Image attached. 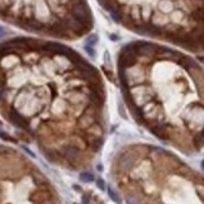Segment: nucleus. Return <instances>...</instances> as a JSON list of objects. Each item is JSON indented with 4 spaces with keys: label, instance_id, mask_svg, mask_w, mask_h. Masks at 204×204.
<instances>
[{
    "label": "nucleus",
    "instance_id": "obj_1",
    "mask_svg": "<svg viewBox=\"0 0 204 204\" xmlns=\"http://www.w3.org/2000/svg\"><path fill=\"white\" fill-rule=\"evenodd\" d=\"M135 50L136 54L143 57H152L157 53V48L155 45L150 43H145V41H140V43H135Z\"/></svg>",
    "mask_w": 204,
    "mask_h": 204
},
{
    "label": "nucleus",
    "instance_id": "obj_11",
    "mask_svg": "<svg viewBox=\"0 0 204 204\" xmlns=\"http://www.w3.org/2000/svg\"><path fill=\"white\" fill-rule=\"evenodd\" d=\"M127 203L128 204H138V199L134 195H128L127 197Z\"/></svg>",
    "mask_w": 204,
    "mask_h": 204
},
{
    "label": "nucleus",
    "instance_id": "obj_16",
    "mask_svg": "<svg viewBox=\"0 0 204 204\" xmlns=\"http://www.w3.org/2000/svg\"><path fill=\"white\" fill-rule=\"evenodd\" d=\"M110 39H112V40H118L119 38L117 37V35H110Z\"/></svg>",
    "mask_w": 204,
    "mask_h": 204
},
{
    "label": "nucleus",
    "instance_id": "obj_6",
    "mask_svg": "<svg viewBox=\"0 0 204 204\" xmlns=\"http://www.w3.org/2000/svg\"><path fill=\"white\" fill-rule=\"evenodd\" d=\"M130 15L131 18H133V20H139L140 19V16H142V11H140V8L139 7H134L133 9H131L130 11Z\"/></svg>",
    "mask_w": 204,
    "mask_h": 204
},
{
    "label": "nucleus",
    "instance_id": "obj_15",
    "mask_svg": "<svg viewBox=\"0 0 204 204\" xmlns=\"http://www.w3.org/2000/svg\"><path fill=\"white\" fill-rule=\"evenodd\" d=\"M83 202H84V204H89V199H88L87 197H84V198H83Z\"/></svg>",
    "mask_w": 204,
    "mask_h": 204
},
{
    "label": "nucleus",
    "instance_id": "obj_10",
    "mask_svg": "<svg viewBox=\"0 0 204 204\" xmlns=\"http://www.w3.org/2000/svg\"><path fill=\"white\" fill-rule=\"evenodd\" d=\"M97 41H98V37H97V35H89V37L87 38V44L85 45L93 46V45L97 44Z\"/></svg>",
    "mask_w": 204,
    "mask_h": 204
},
{
    "label": "nucleus",
    "instance_id": "obj_14",
    "mask_svg": "<svg viewBox=\"0 0 204 204\" xmlns=\"http://www.w3.org/2000/svg\"><path fill=\"white\" fill-rule=\"evenodd\" d=\"M4 35H5V29L0 26V38H3Z\"/></svg>",
    "mask_w": 204,
    "mask_h": 204
},
{
    "label": "nucleus",
    "instance_id": "obj_2",
    "mask_svg": "<svg viewBox=\"0 0 204 204\" xmlns=\"http://www.w3.org/2000/svg\"><path fill=\"white\" fill-rule=\"evenodd\" d=\"M79 157V150L76 147H68L65 149V158L70 161L76 160V158Z\"/></svg>",
    "mask_w": 204,
    "mask_h": 204
},
{
    "label": "nucleus",
    "instance_id": "obj_9",
    "mask_svg": "<svg viewBox=\"0 0 204 204\" xmlns=\"http://www.w3.org/2000/svg\"><path fill=\"white\" fill-rule=\"evenodd\" d=\"M152 131L153 133L157 135V136H159V138H165V133H164V129L161 128V127H157V128H153L152 129Z\"/></svg>",
    "mask_w": 204,
    "mask_h": 204
},
{
    "label": "nucleus",
    "instance_id": "obj_4",
    "mask_svg": "<svg viewBox=\"0 0 204 204\" xmlns=\"http://www.w3.org/2000/svg\"><path fill=\"white\" fill-rule=\"evenodd\" d=\"M192 19L198 23H204V8H198L192 13Z\"/></svg>",
    "mask_w": 204,
    "mask_h": 204
},
{
    "label": "nucleus",
    "instance_id": "obj_3",
    "mask_svg": "<svg viewBox=\"0 0 204 204\" xmlns=\"http://www.w3.org/2000/svg\"><path fill=\"white\" fill-rule=\"evenodd\" d=\"M178 63L181 64L182 67L187 68V69H190L192 67H194V62L190 58L185 57V55H181V57H179V59H178Z\"/></svg>",
    "mask_w": 204,
    "mask_h": 204
},
{
    "label": "nucleus",
    "instance_id": "obj_12",
    "mask_svg": "<svg viewBox=\"0 0 204 204\" xmlns=\"http://www.w3.org/2000/svg\"><path fill=\"white\" fill-rule=\"evenodd\" d=\"M97 185H98V188L100 190H104L105 189V184H104V181L103 179H97Z\"/></svg>",
    "mask_w": 204,
    "mask_h": 204
},
{
    "label": "nucleus",
    "instance_id": "obj_7",
    "mask_svg": "<svg viewBox=\"0 0 204 204\" xmlns=\"http://www.w3.org/2000/svg\"><path fill=\"white\" fill-rule=\"evenodd\" d=\"M131 163H133V160H131V158L129 157V155H125V157H123L122 158V160H120V165L123 167V168H129L130 165H131Z\"/></svg>",
    "mask_w": 204,
    "mask_h": 204
},
{
    "label": "nucleus",
    "instance_id": "obj_17",
    "mask_svg": "<svg viewBox=\"0 0 204 204\" xmlns=\"http://www.w3.org/2000/svg\"><path fill=\"white\" fill-rule=\"evenodd\" d=\"M202 168H203V170H204V159H203V161H202Z\"/></svg>",
    "mask_w": 204,
    "mask_h": 204
},
{
    "label": "nucleus",
    "instance_id": "obj_13",
    "mask_svg": "<svg viewBox=\"0 0 204 204\" xmlns=\"http://www.w3.org/2000/svg\"><path fill=\"white\" fill-rule=\"evenodd\" d=\"M85 50L88 51V54L90 57H94V49H93V46H90V45H85Z\"/></svg>",
    "mask_w": 204,
    "mask_h": 204
},
{
    "label": "nucleus",
    "instance_id": "obj_5",
    "mask_svg": "<svg viewBox=\"0 0 204 204\" xmlns=\"http://www.w3.org/2000/svg\"><path fill=\"white\" fill-rule=\"evenodd\" d=\"M80 181L84 183H92L94 181V177L92 173H88V172H84L80 174Z\"/></svg>",
    "mask_w": 204,
    "mask_h": 204
},
{
    "label": "nucleus",
    "instance_id": "obj_8",
    "mask_svg": "<svg viewBox=\"0 0 204 204\" xmlns=\"http://www.w3.org/2000/svg\"><path fill=\"white\" fill-rule=\"evenodd\" d=\"M108 194H109V197L112 198V200H114V202H115V203H120V199H119V197H118V194L115 193V192H114L110 187L109 188H108Z\"/></svg>",
    "mask_w": 204,
    "mask_h": 204
}]
</instances>
